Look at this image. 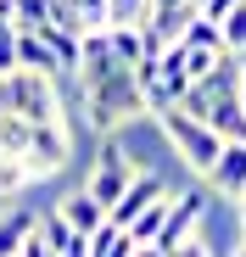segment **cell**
Masks as SVG:
<instances>
[{
    "label": "cell",
    "instance_id": "cell-1",
    "mask_svg": "<svg viewBox=\"0 0 246 257\" xmlns=\"http://www.w3.org/2000/svg\"><path fill=\"white\" fill-rule=\"evenodd\" d=\"M0 101H6V112H17L28 123H62V78L34 73V67H12L0 78Z\"/></svg>",
    "mask_w": 246,
    "mask_h": 257
},
{
    "label": "cell",
    "instance_id": "cell-2",
    "mask_svg": "<svg viewBox=\"0 0 246 257\" xmlns=\"http://www.w3.org/2000/svg\"><path fill=\"white\" fill-rule=\"evenodd\" d=\"M151 117H157V128H162V140L174 146V157H185V168H190V174H201V179H207V168L218 162L224 140H218L201 117H190L185 106H162V112H151Z\"/></svg>",
    "mask_w": 246,
    "mask_h": 257
},
{
    "label": "cell",
    "instance_id": "cell-3",
    "mask_svg": "<svg viewBox=\"0 0 246 257\" xmlns=\"http://www.w3.org/2000/svg\"><path fill=\"white\" fill-rule=\"evenodd\" d=\"M140 174L135 168V157H129V146H123L117 135H101V146H95V162H90V179H84V190L112 212V201L129 190V179Z\"/></svg>",
    "mask_w": 246,
    "mask_h": 257
},
{
    "label": "cell",
    "instance_id": "cell-4",
    "mask_svg": "<svg viewBox=\"0 0 246 257\" xmlns=\"http://www.w3.org/2000/svg\"><path fill=\"white\" fill-rule=\"evenodd\" d=\"M207 196H213L207 185H190V190H174V196H168V218H162V235H157L151 246L174 251V246H179L185 235H196L201 224H207V207H213Z\"/></svg>",
    "mask_w": 246,
    "mask_h": 257
},
{
    "label": "cell",
    "instance_id": "cell-5",
    "mask_svg": "<svg viewBox=\"0 0 246 257\" xmlns=\"http://www.w3.org/2000/svg\"><path fill=\"white\" fill-rule=\"evenodd\" d=\"M67 157H73L67 123H34V135H28V151H23L28 174H34V179H51V174H62V168H67Z\"/></svg>",
    "mask_w": 246,
    "mask_h": 257
},
{
    "label": "cell",
    "instance_id": "cell-6",
    "mask_svg": "<svg viewBox=\"0 0 246 257\" xmlns=\"http://www.w3.org/2000/svg\"><path fill=\"white\" fill-rule=\"evenodd\" d=\"M162 196H168V179H162L157 168H140V174L129 179V190H123V196L112 201V212H106V218H112L117 229H129V224L140 218V212H146L151 201H162Z\"/></svg>",
    "mask_w": 246,
    "mask_h": 257
},
{
    "label": "cell",
    "instance_id": "cell-7",
    "mask_svg": "<svg viewBox=\"0 0 246 257\" xmlns=\"http://www.w3.org/2000/svg\"><path fill=\"white\" fill-rule=\"evenodd\" d=\"M207 190L213 196H229V201L246 196V140H224L218 162L207 168Z\"/></svg>",
    "mask_w": 246,
    "mask_h": 257
},
{
    "label": "cell",
    "instance_id": "cell-8",
    "mask_svg": "<svg viewBox=\"0 0 246 257\" xmlns=\"http://www.w3.org/2000/svg\"><path fill=\"white\" fill-rule=\"evenodd\" d=\"M56 212H62V218H67L78 235H95V229L106 224V207H101L90 190H73V196H62V207H56Z\"/></svg>",
    "mask_w": 246,
    "mask_h": 257
},
{
    "label": "cell",
    "instance_id": "cell-9",
    "mask_svg": "<svg viewBox=\"0 0 246 257\" xmlns=\"http://www.w3.org/2000/svg\"><path fill=\"white\" fill-rule=\"evenodd\" d=\"M17 67H34V73L62 78V62H56V51L45 45V34H39V28H23V34H17Z\"/></svg>",
    "mask_w": 246,
    "mask_h": 257
},
{
    "label": "cell",
    "instance_id": "cell-10",
    "mask_svg": "<svg viewBox=\"0 0 246 257\" xmlns=\"http://www.w3.org/2000/svg\"><path fill=\"white\" fill-rule=\"evenodd\" d=\"M39 229V212L34 207H12V212H0V257H17L23 240Z\"/></svg>",
    "mask_w": 246,
    "mask_h": 257
},
{
    "label": "cell",
    "instance_id": "cell-11",
    "mask_svg": "<svg viewBox=\"0 0 246 257\" xmlns=\"http://www.w3.org/2000/svg\"><path fill=\"white\" fill-rule=\"evenodd\" d=\"M106 39H112V56H117L123 67H140V62H146V34H140L135 23H112Z\"/></svg>",
    "mask_w": 246,
    "mask_h": 257
},
{
    "label": "cell",
    "instance_id": "cell-12",
    "mask_svg": "<svg viewBox=\"0 0 246 257\" xmlns=\"http://www.w3.org/2000/svg\"><path fill=\"white\" fill-rule=\"evenodd\" d=\"M90 257H135V235L129 229H117L112 218L90 235Z\"/></svg>",
    "mask_w": 246,
    "mask_h": 257
},
{
    "label": "cell",
    "instance_id": "cell-13",
    "mask_svg": "<svg viewBox=\"0 0 246 257\" xmlns=\"http://www.w3.org/2000/svg\"><path fill=\"white\" fill-rule=\"evenodd\" d=\"M179 39H185L190 51H224V28H218L207 12H196V17L185 23V34H179Z\"/></svg>",
    "mask_w": 246,
    "mask_h": 257
},
{
    "label": "cell",
    "instance_id": "cell-14",
    "mask_svg": "<svg viewBox=\"0 0 246 257\" xmlns=\"http://www.w3.org/2000/svg\"><path fill=\"white\" fill-rule=\"evenodd\" d=\"M34 185V174H28V162L23 157H0V201H12V196H23Z\"/></svg>",
    "mask_w": 246,
    "mask_h": 257
},
{
    "label": "cell",
    "instance_id": "cell-15",
    "mask_svg": "<svg viewBox=\"0 0 246 257\" xmlns=\"http://www.w3.org/2000/svg\"><path fill=\"white\" fill-rule=\"evenodd\" d=\"M28 135H34L28 117H17V112L0 117V151H6V157H23V151H28Z\"/></svg>",
    "mask_w": 246,
    "mask_h": 257
},
{
    "label": "cell",
    "instance_id": "cell-16",
    "mask_svg": "<svg viewBox=\"0 0 246 257\" xmlns=\"http://www.w3.org/2000/svg\"><path fill=\"white\" fill-rule=\"evenodd\" d=\"M12 17H17V34L23 28H45L51 23V0H12Z\"/></svg>",
    "mask_w": 246,
    "mask_h": 257
},
{
    "label": "cell",
    "instance_id": "cell-17",
    "mask_svg": "<svg viewBox=\"0 0 246 257\" xmlns=\"http://www.w3.org/2000/svg\"><path fill=\"white\" fill-rule=\"evenodd\" d=\"M146 17H151V0H106V28L112 23H135L140 28Z\"/></svg>",
    "mask_w": 246,
    "mask_h": 257
},
{
    "label": "cell",
    "instance_id": "cell-18",
    "mask_svg": "<svg viewBox=\"0 0 246 257\" xmlns=\"http://www.w3.org/2000/svg\"><path fill=\"white\" fill-rule=\"evenodd\" d=\"M78 17H84V28H106V0H73Z\"/></svg>",
    "mask_w": 246,
    "mask_h": 257
},
{
    "label": "cell",
    "instance_id": "cell-19",
    "mask_svg": "<svg viewBox=\"0 0 246 257\" xmlns=\"http://www.w3.org/2000/svg\"><path fill=\"white\" fill-rule=\"evenodd\" d=\"M235 6H240V0H207V6H201V12H207V17L218 23V17H224V12H235Z\"/></svg>",
    "mask_w": 246,
    "mask_h": 257
},
{
    "label": "cell",
    "instance_id": "cell-20",
    "mask_svg": "<svg viewBox=\"0 0 246 257\" xmlns=\"http://www.w3.org/2000/svg\"><path fill=\"white\" fill-rule=\"evenodd\" d=\"M201 6H207V0H196V12H201Z\"/></svg>",
    "mask_w": 246,
    "mask_h": 257
},
{
    "label": "cell",
    "instance_id": "cell-21",
    "mask_svg": "<svg viewBox=\"0 0 246 257\" xmlns=\"http://www.w3.org/2000/svg\"><path fill=\"white\" fill-rule=\"evenodd\" d=\"M0 117H6V101H0Z\"/></svg>",
    "mask_w": 246,
    "mask_h": 257
},
{
    "label": "cell",
    "instance_id": "cell-22",
    "mask_svg": "<svg viewBox=\"0 0 246 257\" xmlns=\"http://www.w3.org/2000/svg\"><path fill=\"white\" fill-rule=\"evenodd\" d=\"M235 257H246V251H235Z\"/></svg>",
    "mask_w": 246,
    "mask_h": 257
},
{
    "label": "cell",
    "instance_id": "cell-23",
    "mask_svg": "<svg viewBox=\"0 0 246 257\" xmlns=\"http://www.w3.org/2000/svg\"><path fill=\"white\" fill-rule=\"evenodd\" d=\"M0 157H6V151H0Z\"/></svg>",
    "mask_w": 246,
    "mask_h": 257
}]
</instances>
